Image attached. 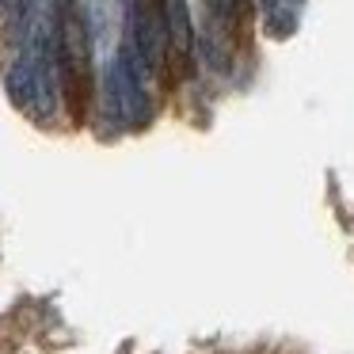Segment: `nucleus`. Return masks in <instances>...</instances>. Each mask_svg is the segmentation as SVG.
I'll return each instance as SVG.
<instances>
[{"label":"nucleus","instance_id":"nucleus-1","mask_svg":"<svg viewBox=\"0 0 354 354\" xmlns=\"http://www.w3.org/2000/svg\"><path fill=\"white\" fill-rule=\"evenodd\" d=\"M57 62H62V84L69 92L73 115L80 118L92 88V35L77 0H57Z\"/></svg>","mask_w":354,"mask_h":354},{"label":"nucleus","instance_id":"nucleus-2","mask_svg":"<svg viewBox=\"0 0 354 354\" xmlns=\"http://www.w3.org/2000/svg\"><path fill=\"white\" fill-rule=\"evenodd\" d=\"M126 42L138 50V57L145 62L149 73H160L168 65V35H164V16H160V0H133L130 19H126Z\"/></svg>","mask_w":354,"mask_h":354},{"label":"nucleus","instance_id":"nucleus-3","mask_svg":"<svg viewBox=\"0 0 354 354\" xmlns=\"http://www.w3.org/2000/svg\"><path fill=\"white\" fill-rule=\"evenodd\" d=\"M164 16V35H168V69L176 80H187L194 73V57H198V35H194V19L187 0H160Z\"/></svg>","mask_w":354,"mask_h":354},{"label":"nucleus","instance_id":"nucleus-4","mask_svg":"<svg viewBox=\"0 0 354 354\" xmlns=\"http://www.w3.org/2000/svg\"><path fill=\"white\" fill-rule=\"evenodd\" d=\"M8 100L16 103L27 115H42V88H39V73H35V62L27 54H19V62L8 69Z\"/></svg>","mask_w":354,"mask_h":354},{"label":"nucleus","instance_id":"nucleus-5","mask_svg":"<svg viewBox=\"0 0 354 354\" xmlns=\"http://www.w3.org/2000/svg\"><path fill=\"white\" fill-rule=\"evenodd\" d=\"M4 12H8V0H0V16H4Z\"/></svg>","mask_w":354,"mask_h":354}]
</instances>
